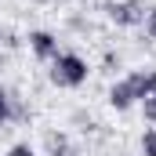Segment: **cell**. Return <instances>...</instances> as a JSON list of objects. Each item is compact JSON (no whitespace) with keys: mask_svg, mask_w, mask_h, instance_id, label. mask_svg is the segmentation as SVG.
Returning a JSON list of instances; mask_svg holds the SVG:
<instances>
[{"mask_svg":"<svg viewBox=\"0 0 156 156\" xmlns=\"http://www.w3.org/2000/svg\"><path fill=\"white\" fill-rule=\"evenodd\" d=\"M134 102H138V94H134V87H131V80H127V76L116 80V83L109 87V105H113L116 113H127Z\"/></svg>","mask_w":156,"mask_h":156,"instance_id":"277c9868","label":"cell"},{"mask_svg":"<svg viewBox=\"0 0 156 156\" xmlns=\"http://www.w3.org/2000/svg\"><path fill=\"white\" fill-rule=\"evenodd\" d=\"M142 26H145V37L156 40V7H145V22Z\"/></svg>","mask_w":156,"mask_h":156,"instance_id":"30bf717a","label":"cell"},{"mask_svg":"<svg viewBox=\"0 0 156 156\" xmlns=\"http://www.w3.org/2000/svg\"><path fill=\"white\" fill-rule=\"evenodd\" d=\"M47 153H51V156H73L66 134H55V131H51V134H47Z\"/></svg>","mask_w":156,"mask_h":156,"instance_id":"5b68a950","label":"cell"},{"mask_svg":"<svg viewBox=\"0 0 156 156\" xmlns=\"http://www.w3.org/2000/svg\"><path fill=\"white\" fill-rule=\"evenodd\" d=\"M7 120H11V94L0 87V127H4Z\"/></svg>","mask_w":156,"mask_h":156,"instance_id":"ba28073f","label":"cell"},{"mask_svg":"<svg viewBox=\"0 0 156 156\" xmlns=\"http://www.w3.org/2000/svg\"><path fill=\"white\" fill-rule=\"evenodd\" d=\"M138 105H142V116H145V123H149V127H156V94L142 98Z\"/></svg>","mask_w":156,"mask_h":156,"instance_id":"52a82bcc","label":"cell"},{"mask_svg":"<svg viewBox=\"0 0 156 156\" xmlns=\"http://www.w3.org/2000/svg\"><path fill=\"white\" fill-rule=\"evenodd\" d=\"M142 156H156V127H145L142 131Z\"/></svg>","mask_w":156,"mask_h":156,"instance_id":"8992f818","label":"cell"},{"mask_svg":"<svg viewBox=\"0 0 156 156\" xmlns=\"http://www.w3.org/2000/svg\"><path fill=\"white\" fill-rule=\"evenodd\" d=\"M105 15H109V22H116L123 29H134L145 22V4L142 0H113L105 7Z\"/></svg>","mask_w":156,"mask_h":156,"instance_id":"7a4b0ae2","label":"cell"},{"mask_svg":"<svg viewBox=\"0 0 156 156\" xmlns=\"http://www.w3.org/2000/svg\"><path fill=\"white\" fill-rule=\"evenodd\" d=\"M26 40H29V51L37 55L40 62H51V58H58V51H62V47H58V37H55L51 29H33Z\"/></svg>","mask_w":156,"mask_h":156,"instance_id":"3957f363","label":"cell"},{"mask_svg":"<svg viewBox=\"0 0 156 156\" xmlns=\"http://www.w3.org/2000/svg\"><path fill=\"white\" fill-rule=\"evenodd\" d=\"M87 73H91V66H87V58L76 55V51H58V58H51V83L55 87H83L87 83Z\"/></svg>","mask_w":156,"mask_h":156,"instance_id":"6da1fadb","label":"cell"},{"mask_svg":"<svg viewBox=\"0 0 156 156\" xmlns=\"http://www.w3.org/2000/svg\"><path fill=\"white\" fill-rule=\"evenodd\" d=\"M4 156H37V149H33L29 142H15V145H11Z\"/></svg>","mask_w":156,"mask_h":156,"instance_id":"9c48e42d","label":"cell"}]
</instances>
